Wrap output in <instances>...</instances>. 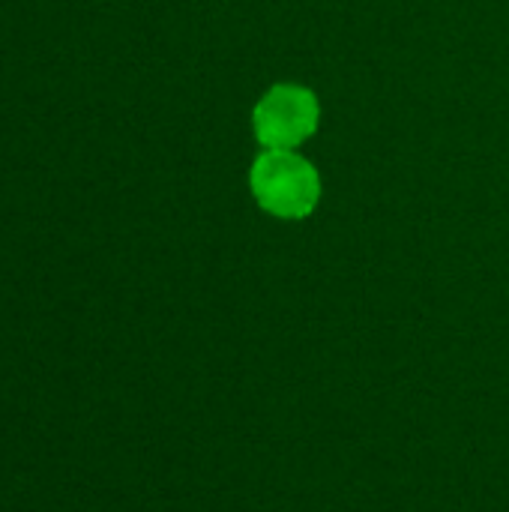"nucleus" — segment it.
<instances>
[{"mask_svg": "<svg viewBox=\"0 0 509 512\" xmlns=\"http://www.w3.org/2000/svg\"><path fill=\"white\" fill-rule=\"evenodd\" d=\"M249 192L267 216L303 222L318 210L324 180L300 150H261L249 165Z\"/></svg>", "mask_w": 509, "mask_h": 512, "instance_id": "f257e3e1", "label": "nucleus"}, {"mask_svg": "<svg viewBox=\"0 0 509 512\" xmlns=\"http://www.w3.org/2000/svg\"><path fill=\"white\" fill-rule=\"evenodd\" d=\"M321 126V99L297 81L270 84L252 108V135L261 150H300Z\"/></svg>", "mask_w": 509, "mask_h": 512, "instance_id": "f03ea898", "label": "nucleus"}]
</instances>
